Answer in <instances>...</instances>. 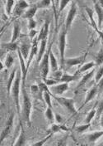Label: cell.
<instances>
[{
  "label": "cell",
  "mask_w": 103,
  "mask_h": 146,
  "mask_svg": "<svg viewBox=\"0 0 103 146\" xmlns=\"http://www.w3.org/2000/svg\"><path fill=\"white\" fill-rule=\"evenodd\" d=\"M96 66V63L94 62H87V63L84 64L83 66H81V68L76 72V74H79V73H83L87 71H88L89 69L91 68H93L94 66Z\"/></svg>",
  "instance_id": "31"
},
{
  "label": "cell",
  "mask_w": 103,
  "mask_h": 146,
  "mask_svg": "<svg viewBox=\"0 0 103 146\" xmlns=\"http://www.w3.org/2000/svg\"><path fill=\"white\" fill-rule=\"evenodd\" d=\"M72 1H69V0H66V1H60L59 2V14L61 13V12L65 9L66 6L70 3Z\"/></svg>",
  "instance_id": "40"
},
{
  "label": "cell",
  "mask_w": 103,
  "mask_h": 146,
  "mask_svg": "<svg viewBox=\"0 0 103 146\" xmlns=\"http://www.w3.org/2000/svg\"><path fill=\"white\" fill-rule=\"evenodd\" d=\"M103 114V99L101 101H100V103L97 105V109H96V118L99 119L101 116H102V115Z\"/></svg>",
  "instance_id": "36"
},
{
  "label": "cell",
  "mask_w": 103,
  "mask_h": 146,
  "mask_svg": "<svg viewBox=\"0 0 103 146\" xmlns=\"http://www.w3.org/2000/svg\"><path fill=\"white\" fill-rule=\"evenodd\" d=\"M96 95H98V88H97L96 86H93L92 89H90V91L87 93V96H86L84 102H83V105L79 107L78 110H81L83 109L89 101H91V100H93V99H94V98L96 96Z\"/></svg>",
  "instance_id": "12"
},
{
  "label": "cell",
  "mask_w": 103,
  "mask_h": 146,
  "mask_svg": "<svg viewBox=\"0 0 103 146\" xmlns=\"http://www.w3.org/2000/svg\"><path fill=\"white\" fill-rule=\"evenodd\" d=\"M86 12L88 15V17L90 18V21H91V25L92 27H93V29L95 30V32L98 34L99 37L101 38V42H102V48H103V31H100L98 27L96 26V24L95 23V21H94L93 18V11L91 9L89 8H86Z\"/></svg>",
  "instance_id": "10"
},
{
  "label": "cell",
  "mask_w": 103,
  "mask_h": 146,
  "mask_svg": "<svg viewBox=\"0 0 103 146\" xmlns=\"http://www.w3.org/2000/svg\"><path fill=\"white\" fill-rule=\"evenodd\" d=\"M63 74H64V72H63V71H62V70H58L57 72H54L53 76L55 77V80H57V81H59V80H60V78L62 77Z\"/></svg>",
  "instance_id": "43"
},
{
  "label": "cell",
  "mask_w": 103,
  "mask_h": 146,
  "mask_svg": "<svg viewBox=\"0 0 103 146\" xmlns=\"http://www.w3.org/2000/svg\"><path fill=\"white\" fill-rule=\"evenodd\" d=\"M37 27V22L32 18V19H30L28 22V28L30 30H33L35 27Z\"/></svg>",
  "instance_id": "44"
},
{
  "label": "cell",
  "mask_w": 103,
  "mask_h": 146,
  "mask_svg": "<svg viewBox=\"0 0 103 146\" xmlns=\"http://www.w3.org/2000/svg\"><path fill=\"white\" fill-rule=\"evenodd\" d=\"M90 126H91V124H85V125H78V126H77V128H76V131L78 133H83Z\"/></svg>",
  "instance_id": "37"
},
{
  "label": "cell",
  "mask_w": 103,
  "mask_h": 146,
  "mask_svg": "<svg viewBox=\"0 0 103 146\" xmlns=\"http://www.w3.org/2000/svg\"><path fill=\"white\" fill-rule=\"evenodd\" d=\"M47 44V39L46 40H43L40 42V46L39 48L37 54V63H40L44 56V55L46 53V48Z\"/></svg>",
  "instance_id": "20"
},
{
  "label": "cell",
  "mask_w": 103,
  "mask_h": 146,
  "mask_svg": "<svg viewBox=\"0 0 103 146\" xmlns=\"http://www.w3.org/2000/svg\"><path fill=\"white\" fill-rule=\"evenodd\" d=\"M55 121L57 122V124H61L62 122H63V117L59 115V114H58L56 113L55 114Z\"/></svg>",
  "instance_id": "49"
},
{
  "label": "cell",
  "mask_w": 103,
  "mask_h": 146,
  "mask_svg": "<svg viewBox=\"0 0 103 146\" xmlns=\"http://www.w3.org/2000/svg\"><path fill=\"white\" fill-rule=\"evenodd\" d=\"M21 80H22V70H18L17 74H16V78L13 82L12 87V96L14 100V104L16 106L17 109V113L20 116V112H21V108H20V100H19V96H20V85H21Z\"/></svg>",
  "instance_id": "1"
},
{
  "label": "cell",
  "mask_w": 103,
  "mask_h": 146,
  "mask_svg": "<svg viewBox=\"0 0 103 146\" xmlns=\"http://www.w3.org/2000/svg\"><path fill=\"white\" fill-rule=\"evenodd\" d=\"M38 33V32L37 30H35V29H33V30H30V33H29V36H30V38H31V41H34V38L36 37L37 36V34Z\"/></svg>",
  "instance_id": "47"
},
{
  "label": "cell",
  "mask_w": 103,
  "mask_h": 146,
  "mask_svg": "<svg viewBox=\"0 0 103 146\" xmlns=\"http://www.w3.org/2000/svg\"><path fill=\"white\" fill-rule=\"evenodd\" d=\"M95 63L96 66H99L103 64V48L102 47L100 49V51L96 55V58H95Z\"/></svg>",
  "instance_id": "32"
},
{
  "label": "cell",
  "mask_w": 103,
  "mask_h": 146,
  "mask_svg": "<svg viewBox=\"0 0 103 146\" xmlns=\"http://www.w3.org/2000/svg\"><path fill=\"white\" fill-rule=\"evenodd\" d=\"M13 119H14V113H11L9 117L8 118L6 123H5V126L3 128V129L1 132V142L3 143V141L8 136L12 129V125H13Z\"/></svg>",
  "instance_id": "8"
},
{
  "label": "cell",
  "mask_w": 103,
  "mask_h": 146,
  "mask_svg": "<svg viewBox=\"0 0 103 146\" xmlns=\"http://www.w3.org/2000/svg\"><path fill=\"white\" fill-rule=\"evenodd\" d=\"M50 133H52V134L59 133V132H61V131H65V132L69 131V129L66 127L65 124L60 125V124H55V123L53 125H51V127H50Z\"/></svg>",
  "instance_id": "21"
},
{
  "label": "cell",
  "mask_w": 103,
  "mask_h": 146,
  "mask_svg": "<svg viewBox=\"0 0 103 146\" xmlns=\"http://www.w3.org/2000/svg\"><path fill=\"white\" fill-rule=\"evenodd\" d=\"M0 65H1V71H3V65L2 63V62H0Z\"/></svg>",
  "instance_id": "51"
},
{
  "label": "cell",
  "mask_w": 103,
  "mask_h": 146,
  "mask_svg": "<svg viewBox=\"0 0 103 146\" xmlns=\"http://www.w3.org/2000/svg\"><path fill=\"white\" fill-rule=\"evenodd\" d=\"M25 84L22 83V99H23V117L27 121L28 126H31V108L32 104L31 99L27 95L26 89H25Z\"/></svg>",
  "instance_id": "2"
},
{
  "label": "cell",
  "mask_w": 103,
  "mask_h": 146,
  "mask_svg": "<svg viewBox=\"0 0 103 146\" xmlns=\"http://www.w3.org/2000/svg\"><path fill=\"white\" fill-rule=\"evenodd\" d=\"M45 115H46V118L48 123L53 125V124H54V121H55V115H54V113H53L52 108L47 107L46 110Z\"/></svg>",
  "instance_id": "29"
},
{
  "label": "cell",
  "mask_w": 103,
  "mask_h": 146,
  "mask_svg": "<svg viewBox=\"0 0 103 146\" xmlns=\"http://www.w3.org/2000/svg\"><path fill=\"white\" fill-rule=\"evenodd\" d=\"M103 136V130H100V131H95V132H92L90 134L87 135V138L88 139V141L92 144L95 143L99 138Z\"/></svg>",
  "instance_id": "22"
},
{
  "label": "cell",
  "mask_w": 103,
  "mask_h": 146,
  "mask_svg": "<svg viewBox=\"0 0 103 146\" xmlns=\"http://www.w3.org/2000/svg\"><path fill=\"white\" fill-rule=\"evenodd\" d=\"M13 146H26V135L22 126L21 128V131L18 138V140Z\"/></svg>",
  "instance_id": "26"
},
{
  "label": "cell",
  "mask_w": 103,
  "mask_h": 146,
  "mask_svg": "<svg viewBox=\"0 0 103 146\" xmlns=\"http://www.w3.org/2000/svg\"><path fill=\"white\" fill-rule=\"evenodd\" d=\"M93 3L94 9H95L96 13L97 19H98V25H97V27H98V28H101L103 23V9L102 7L99 4L98 2L94 1Z\"/></svg>",
  "instance_id": "15"
},
{
  "label": "cell",
  "mask_w": 103,
  "mask_h": 146,
  "mask_svg": "<svg viewBox=\"0 0 103 146\" xmlns=\"http://www.w3.org/2000/svg\"><path fill=\"white\" fill-rule=\"evenodd\" d=\"M38 51H39V48H38V42L37 41V39H35L33 41V43H32V46H31V52H30V56L28 57V60L27 62V64H26V66H27V71H28L29 67H30V65L31 63L34 56L38 54Z\"/></svg>",
  "instance_id": "13"
},
{
  "label": "cell",
  "mask_w": 103,
  "mask_h": 146,
  "mask_svg": "<svg viewBox=\"0 0 103 146\" xmlns=\"http://www.w3.org/2000/svg\"><path fill=\"white\" fill-rule=\"evenodd\" d=\"M20 36V25L18 22H15L13 23V29H12V35L11 38V42H17L18 38Z\"/></svg>",
  "instance_id": "23"
},
{
  "label": "cell",
  "mask_w": 103,
  "mask_h": 146,
  "mask_svg": "<svg viewBox=\"0 0 103 146\" xmlns=\"http://www.w3.org/2000/svg\"><path fill=\"white\" fill-rule=\"evenodd\" d=\"M15 4H16L15 1H7V2H5V12H6V14L8 17L11 16L12 10V8H14Z\"/></svg>",
  "instance_id": "30"
},
{
  "label": "cell",
  "mask_w": 103,
  "mask_h": 146,
  "mask_svg": "<svg viewBox=\"0 0 103 146\" xmlns=\"http://www.w3.org/2000/svg\"><path fill=\"white\" fill-rule=\"evenodd\" d=\"M55 100L63 106H65L66 109L68 110L69 112L74 115L77 113V110L75 109L74 106V99L73 98H66V97H61V96H53Z\"/></svg>",
  "instance_id": "6"
},
{
  "label": "cell",
  "mask_w": 103,
  "mask_h": 146,
  "mask_svg": "<svg viewBox=\"0 0 103 146\" xmlns=\"http://www.w3.org/2000/svg\"><path fill=\"white\" fill-rule=\"evenodd\" d=\"M68 83H59L55 86L50 87V91L51 92V95L57 96L65 93L67 90H68Z\"/></svg>",
  "instance_id": "9"
},
{
  "label": "cell",
  "mask_w": 103,
  "mask_h": 146,
  "mask_svg": "<svg viewBox=\"0 0 103 146\" xmlns=\"http://www.w3.org/2000/svg\"><path fill=\"white\" fill-rule=\"evenodd\" d=\"M17 70L16 69H13L12 72H11L9 76V78H8V82L7 84V86H6V89H7V92H8V95L10 94V91H12V85H13V82L15 81V78H16V74H17Z\"/></svg>",
  "instance_id": "25"
},
{
  "label": "cell",
  "mask_w": 103,
  "mask_h": 146,
  "mask_svg": "<svg viewBox=\"0 0 103 146\" xmlns=\"http://www.w3.org/2000/svg\"><path fill=\"white\" fill-rule=\"evenodd\" d=\"M77 12H78V8H77V5L75 3L74 1H72L71 2V5H70V9L68 12V14H67V17H66L65 20V29L68 32L70 27L72 26V23L74 20L75 17L77 15Z\"/></svg>",
  "instance_id": "5"
},
{
  "label": "cell",
  "mask_w": 103,
  "mask_h": 146,
  "mask_svg": "<svg viewBox=\"0 0 103 146\" xmlns=\"http://www.w3.org/2000/svg\"><path fill=\"white\" fill-rule=\"evenodd\" d=\"M97 146H103V143L102 144H101V145H97Z\"/></svg>",
  "instance_id": "52"
},
{
  "label": "cell",
  "mask_w": 103,
  "mask_h": 146,
  "mask_svg": "<svg viewBox=\"0 0 103 146\" xmlns=\"http://www.w3.org/2000/svg\"><path fill=\"white\" fill-rule=\"evenodd\" d=\"M37 7L36 4L33 5L32 7H31L30 9H28L25 12V13L23 14L22 18H25V19H28V20L32 19V18H34V16L36 15V13H37Z\"/></svg>",
  "instance_id": "24"
},
{
  "label": "cell",
  "mask_w": 103,
  "mask_h": 146,
  "mask_svg": "<svg viewBox=\"0 0 103 146\" xmlns=\"http://www.w3.org/2000/svg\"><path fill=\"white\" fill-rule=\"evenodd\" d=\"M66 36H67V31L65 29L63 30L59 36V54H60V63L61 66H65V47H66Z\"/></svg>",
  "instance_id": "3"
},
{
  "label": "cell",
  "mask_w": 103,
  "mask_h": 146,
  "mask_svg": "<svg viewBox=\"0 0 103 146\" xmlns=\"http://www.w3.org/2000/svg\"><path fill=\"white\" fill-rule=\"evenodd\" d=\"M78 79H80V76L78 74L75 73L74 75H69L67 73H64L59 82L60 83H69V82L76 81V80H78Z\"/></svg>",
  "instance_id": "16"
},
{
  "label": "cell",
  "mask_w": 103,
  "mask_h": 146,
  "mask_svg": "<svg viewBox=\"0 0 103 146\" xmlns=\"http://www.w3.org/2000/svg\"><path fill=\"white\" fill-rule=\"evenodd\" d=\"M39 91H40V88H39V86H38V85H31V91L33 94L37 93Z\"/></svg>",
  "instance_id": "48"
},
{
  "label": "cell",
  "mask_w": 103,
  "mask_h": 146,
  "mask_svg": "<svg viewBox=\"0 0 103 146\" xmlns=\"http://www.w3.org/2000/svg\"><path fill=\"white\" fill-rule=\"evenodd\" d=\"M53 135V134L52 133H50L49 135H47L46 138H44L43 139H41V140H40V141H38L37 143H35V144H33L31 146H43L46 143V141L49 139H50V137Z\"/></svg>",
  "instance_id": "38"
},
{
  "label": "cell",
  "mask_w": 103,
  "mask_h": 146,
  "mask_svg": "<svg viewBox=\"0 0 103 146\" xmlns=\"http://www.w3.org/2000/svg\"><path fill=\"white\" fill-rule=\"evenodd\" d=\"M96 115V110L95 109V107H94L89 111L88 115H87L86 119H85V124H91L92 119L95 117Z\"/></svg>",
  "instance_id": "33"
},
{
  "label": "cell",
  "mask_w": 103,
  "mask_h": 146,
  "mask_svg": "<svg viewBox=\"0 0 103 146\" xmlns=\"http://www.w3.org/2000/svg\"><path fill=\"white\" fill-rule=\"evenodd\" d=\"M2 47L6 49L7 51H10V52H15L18 51L19 49L18 42H8V43H2Z\"/></svg>",
  "instance_id": "28"
},
{
  "label": "cell",
  "mask_w": 103,
  "mask_h": 146,
  "mask_svg": "<svg viewBox=\"0 0 103 146\" xmlns=\"http://www.w3.org/2000/svg\"><path fill=\"white\" fill-rule=\"evenodd\" d=\"M44 82L48 86L51 87L53 86H55L57 84H59V81H57L55 79H45L44 80Z\"/></svg>",
  "instance_id": "42"
},
{
  "label": "cell",
  "mask_w": 103,
  "mask_h": 146,
  "mask_svg": "<svg viewBox=\"0 0 103 146\" xmlns=\"http://www.w3.org/2000/svg\"><path fill=\"white\" fill-rule=\"evenodd\" d=\"M50 66H51V69H52L53 72H55L59 70L58 61H57L56 57L53 54L52 50L50 51Z\"/></svg>",
  "instance_id": "27"
},
{
  "label": "cell",
  "mask_w": 103,
  "mask_h": 146,
  "mask_svg": "<svg viewBox=\"0 0 103 146\" xmlns=\"http://www.w3.org/2000/svg\"><path fill=\"white\" fill-rule=\"evenodd\" d=\"M18 53L19 62H20V65H21V70H22V83L25 84V81H26V76H27V66L24 62V58L22 56V55L21 53L20 49L18 50Z\"/></svg>",
  "instance_id": "17"
},
{
  "label": "cell",
  "mask_w": 103,
  "mask_h": 146,
  "mask_svg": "<svg viewBox=\"0 0 103 146\" xmlns=\"http://www.w3.org/2000/svg\"><path fill=\"white\" fill-rule=\"evenodd\" d=\"M19 49L21 51V53L22 55L23 58L25 61L27 62L28 60V56H30V52H31V46L27 44V43H22L21 46H19Z\"/></svg>",
  "instance_id": "18"
},
{
  "label": "cell",
  "mask_w": 103,
  "mask_h": 146,
  "mask_svg": "<svg viewBox=\"0 0 103 146\" xmlns=\"http://www.w3.org/2000/svg\"><path fill=\"white\" fill-rule=\"evenodd\" d=\"M67 139H68V136L66 135V136L64 137L63 139H59V141L57 143L55 146H66L67 145Z\"/></svg>",
  "instance_id": "45"
},
{
  "label": "cell",
  "mask_w": 103,
  "mask_h": 146,
  "mask_svg": "<svg viewBox=\"0 0 103 146\" xmlns=\"http://www.w3.org/2000/svg\"><path fill=\"white\" fill-rule=\"evenodd\" d=\"M52 45H53V42L49 46V49L46 52V53L44 55L42 60H41V64H40V69L42 72V76H43V80L47 79V76L49 75V62H50V51L52 50Z\"/></svg>",
  "instance_id": "4"
},
{
  "label": "cell",
  "mask_w": 103,
  "mask_h": 146,
  "mask_svg": "<svg viewBox=\"0 0 103 146\" xmlns=\"http://www.w3.org/2000/svg\"><path fill=\"white\" fill-rule=\"evenodd\" d=\"M94 72H95V69H93L90 72L87 73L85 76H83V77L82 78V80H81V82H79V84L78 85V86H77V88H76V91H78V90H79L80 88H82L83 86H84V85H86L88 81L92 78V76H93Z\"/></svg>",
  "instance_id": "19"
},
{
  "label": "cell",
  "mask_w": 103,
  "mask_h": 146,
  "mask_svg": "<svg viewBox=\"0 0 103 146\" xmlns=\"http://www.w3.org/2000/svg\"><path fill=\"white\" fill-rule=\"evenodd\" d=\"M49 25H50V23H49L48 20H46L42 28L40 29L39 34H38L37 38V41L38 42L47 39V36H48V34H49Z\"/></svg>",
  "instance_id": "14"
},
{
  "label": "cell",
  "mask_w": 103,
  "mask_h": 146,
  "mask_svg": "<svg viewBox=\"0 0 103 146\" xmlns=\"http://www.w3.org/2000/svg\"><path fill=\"white\" fill-rule=\"evenodd\" d=\"M43 97L45 102L46 103V105L48 106V107L52 108V103H51V93L50 92H44L43 93Z\"/></svg>",
  "instance_id": "35"
},
{
  "label": "cell",
  "mask_w": 103,
  "mask_h": 146,
  "mask_svg": "<svg viewBox=\"0 0 103 146\" xmlns=\"http://www.w3.org/2000/svg\"><path fill=\"white\" fill-rule=\"evenodd\" d=\"M97 88H98V94H101L103 92V77L99 81V82L96 85Z\"/></svg>",
  "instance_id": "46"
},
{
  "label": "cell",
  "mask_w": 103,
  "mask_h": 146,
  "mask_svg": "<svg viewBox=\"0 0 103 146\" xmlns=\"http://www.w3.org/2000/svg\"><path fill=\"white\" fill-rule=\"evenodd\" d=\"M87 55V52H86L84 54L80 56H77V57H73V58H68L65 59V65H66L68 67H71L73 66H77V65H80L85 60L86 56Z\"/></svg>",
  "instance_id": "11"
},
{
  "label": "cell",
  "mask_w": 103,
  "mask_h": 146,
  "mask_svg": "<svg viewBox=\"0 0 103 146\" xmlns=\"http://www.w3.org/2000/svg\"><path fill=\"white\" fill-rule=\"evenodd\" d=\"M100 124H101V126H102L103 129V114L102 115V117H101V119H100Z\"/></svg>",
  "instance_id": "50"
},
{
  "label": "cell",
  "mask_w": 103,
  "mask_h": 146,
  "mask_svg": "<svg viewBox=\"0 0 103 146\" xmlns=\"http://www.w3.org/2000/svg\"><path fill=\"white\" fill-rule=\"evenodd\" d=\"M13 62H14L13 57L12 56V55L11 54H8L7 56L6 60H5V66H6L7 68H10V67L12 66Z\"/></svg>",
  "instance_id": "39"
},
{
  "label": "cell",
  "mask_w": 103,
  "mask_h": 146,
  "mask_svg": "<svg viewBox=\"0 0 103 146\" xmlns=\"http://www.w3.org/2000/svg\"><path fill=\"white\" fill-rule=\"evenodd\" d=\"M102 77H103V66H102V67H100V68L98 69V71H97L96 73L95 81H96V83H98L99 81H100Z\"/></svg>",
  "instance_id": "41"
},
{
  "label": "cell",
  "mask_w": 103,
  "mask_h": 146,
  "mask_svg": "<svg viewBox=\"0 0 103 146\" xmlns=\"http://www.w3.org/2000/svg\"><path fill=\"white\" fill-rule=\"evenodd\" d=\"M28 8L29 3L24 0H20V1L16 2V4H15V6L13 8V11H12L13 17L17 18L22 16V14L25 13V12L28 9Z\"/></svg>",
  "instance_id": "7"
},
{
  "label": "cell",
  "mask_w": 103,
  "mask_h": 146,
  "mask_svg": "<svg viewBox=\"0 0 103 146\" xmlns=\"http://www.w3.org/2000/svg\"><path fill=\"white\" fill-rule=\"evenodd\" d=\"M50 3H52L51 1L50 0H43V1H39L36 3L37 9H46L48 7H50Z\"/></svg>",
  "instance_id": "34"
}]
</instances>
